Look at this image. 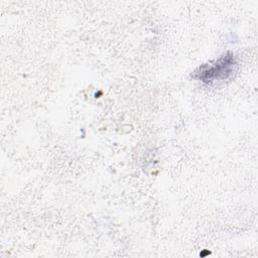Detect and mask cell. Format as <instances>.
<instances>
[{
    "label": "cell",
    "mask_w": 258,
    "mask_h": 258,
    "mask_svg": "<svg viewBox=\"0 0 258 258\" xmlns=\"http://www.w3.org/2000/svg\"><path fill=\"white\" fill-rule=\"evenodd\" d=\"M236 64L234 54L226 52L219 59L200 67L194 78L206 84L227 80L235 72Z\"/></svg>",
    "instance_id": "6da1fadb"
}]
</instances>
